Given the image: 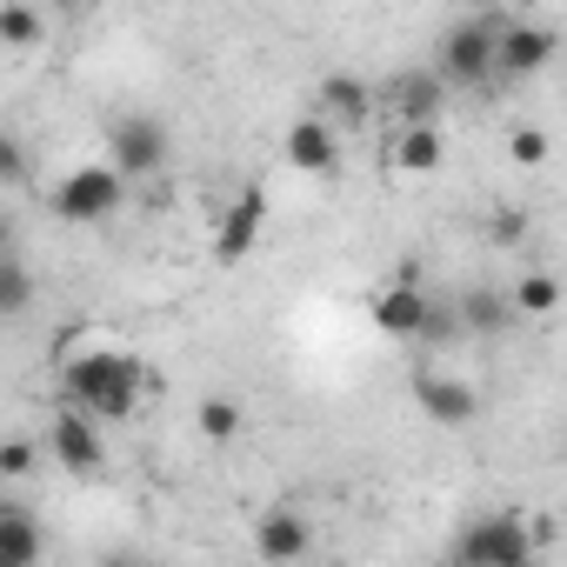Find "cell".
<instances>
[{"label":"cell","instance_id":"1","mask_svg":"<svg viewBox=\"0 0 567 567\" xmlns=\"http://www.w3.org/2000/svg\"><path fill=\"white\" fill-rule=\"evenodd\" d=\"M147 394H161V381L127 348H87V354L61 361V401L87 408L94 421H134Z\"/></svg>","mask_w":567,"mask_h":567},{"label":"cell","instance_id":"2","mask_svg":"<svg viewBox=\"0 0 567 567\" xmlns=\"http://www.w3.org/2000/svg\"><path fill=\"white\" fill-rule=\"evenodd\" d=\"M501 28H507V14H461L441 34V81L474 87V94H507L501 87Z\"/></svg>","mask_w":567,"mask_h":567},{"label":"cell","instance_id":"3","mask_svg":"<svg viewBox=\"0 0 567 567\" xmlns=\"http://www.w3.org/2000/svg\"><path fill=\"white\" fill-rule=\"evenodd\" d=\"M447 554L461 567H520V560H534V527L520 514H474Z\"/></svg>","mask_w":567,"mask_h":567},{"label":"cell","instance_id":"4","mask_svg":"<svg viewBox=\"0 0 567 567\" xmlns=\"http://www.w3.org/2000/svg\"><path fill=\"white\" fill-rule=\"evenodd\" d=\"M121 194H127V174L114 161H87V167H74V174L54 181V214L68 227H94V220H107L121 207Z\"/></svg>","mask_w":567,"mask_h":567},{"label":"cell","instance_id":"5","mask_svg":"<svg viewBox=\"0 0 567 567\" xmlns=\"http://www.w3.org/2000/svg\"><path fill=\"white\" fill-rule=\"evenodd\" d=\"M260 234H267V187H260V181H247V187L214 214V234H207L214 267H240V260L260 247Z\"/></svg>","mask_w":567,"mask_h":567},{"label":"cell","instance_id":"6","mask_svg":"<svg viewBox=\"0 0 567 567\" xmlns=\"http://www.w3.org/2000/svg\"><path fill=\"white\" fill-rule=\"evenodd\" d=\"M48 461H54L61 474H74V481H94V474L107 467V434H101V421L68 401V408L48 421Z\"/></svg>","mask_w":567,"mask_h":567},{"label":"cell","instance_id":"7","mask_svg":"<svg viewBox=\"0 0 567 567\" xmlns=\"http://www.w3.org/2000/svg\"><path fill=\"white\" fill-rule=\"evenodd\" d=\"M107 161L127 181H154L167 167V121L161 114H114L107 121Z\"/></svg>","mask_w":567,"mask_h":567},{"label":"cell","instance_id":"8","mask_svg":"<svg viewBox=\"0 0 567 567\" xmlns=\"http://www.w3.org/2000/svg\"><path fill=\"white\" fill-rule=\"evenodd\" d=\"M414 408L434 421V427H474L481 421V388L447 374V368H421L414 374Z\"/></svg>","mask_w":567,"mask_h":567},{"label":"cell","instance_id":"9","mask_svg":"<svg viewBox=\"0 0 567 567\" xmlns=\"http://www.w3.org/2000/svg\"><path fill=\"white\" fill-rule=\"evenodd\" d=\"M554 54H560V34H554L547 21H507V28H501V87L547 74Z\"/></svg>","mask_w":567,"mask_h":567},{"label":"cell","instance_id":"10","mask_svg":"<svg viewBox=\"0 0 567 567\" xmlns=\"http://www.w3.org/2000/svg\"><path fill=\"white\" fill-rule=\"evenodd\" d=\"M427 308H434V295L421 288L414 274H401V280H388V288H374V301H368V315H374V328H381L388 341H421Z\"/></svg>","mask_w":567,"mask_h":567},{"label":"cell","instance_id":"11","mask_svg":"<svg viewBox=\"0 0 567 567\" xmlns=\"http://www.w3.org/2000/svg\"><path fill=\"white\" fill-rule=\"evenodd\" d=\"M280 154H288V167H301V174H334L341 167V127L328 114H301L288 134H280Z\"/></svg>","mask_w":567,"mask_h":567},{"label":"cell","instance_id":"12","mask_svg":"<svg viewBox=\"0 0 567 567\" xmlns=\"http://www.w3.org/2000/svg\"><path fill=\"white\" fill-rule=\"evenodd\" d=\"M388 114H394V127H421V121H441V101H447V81H441V68L434 74H421V68H408V74H394L388 81Z\"/></svg>","mask_w":567,"mask_h":567},{"label":"cell","instance_id":"13","mask_svg":"<svg viewBox=\"0 0 567 567\" xmlns=\"http://www.w3.org/2000/svg\"><path fill=\"white\" fill-rule=\"evenodd\" d=\"M254 554H260V560H308V554H315L308 514H295V507H267V514L254 520Z\"/></svg>","mask_w":567,"mask_h":567},{"label":"cell","instance_id":"14","mask_svg":"<svg viewBox=\"0 0 567 567\" xmlns=\"http://www.w3.org/2000/svg\"><path fill=\"white\" fill-rule=\"evenodd\" d=\"M441 161H447L441 121H421V127H394V141H388V167H394L401 181H427V174H441Z\"/></svg>","mask_w":567,"mask_h":567},{"label":"cell","instance_id":"15","mask_svg":"<svg viewBox=\"0 0 567 567\" xmlns=\"http://www.w3.org/2000/svg\"><path fill=\"white\" fill-rule=\"evenodd\" d=\"M315 114H328L341 134H361V127L374 121V87H368L361 74H328V81H321Z\"/></svg>","mask_w":567,"mask_h":567},{"label":"cell","instance_id":"16","mask_svg":"<svg viewBox=\"0 0 567 567\" xmlns=\"http://www.w3.org/2000/svg\"><path fill=\"white\" fill-rule=\"evenodd\" d=\"M48 534L21 501H0V567H41Z\"/></svg>","mask_w":567,"mask_h":567},{"label":"cell","instance_id":"17","mask_svg":"<svg viewBox=\"0 0 567 567\" xmlns=\"http://www.w3.org/2000/svg\"><path fill=\"white\" fill-rule=\"evenodd\" d=\"M461 321H467V341H501V334L520 321V308H514V295L467 288V295H461Z\"/></svg>","mask_w":567,"mask_h":567},{"label":"cell","instance_id":"18","mask_svg":"<svg viewBox=\"0 0 567 567\" xmlns=\"http://www.w3.org/2000/svg\"><path fill=\"white\" fill-rule=\"evenodd\" d=\"M0 41H8L14 54L41 48L48 41V8H34V0H0Z\"/></svg>","mask_w":567,"mask_h":567},{"label":"cell","instance_id":"19","mask_svg":"<svg viewBox=\"0 0 567 567\" xmlns=\"http://www.w3.org/2000/svg\"><path fill=\"white\" fill-rule=\"evenodd\" d=\"M28 308H34V274H28L21 247H8V260H0V315L21 321Z\"/></svg>","mask_w":567,"mask_h":567},{"label":"cell","instance_id":"20","mask_svg":"<svg viewBox=\"0 0 567 567\" xmlns=\"http://www.w3.org/2000/svg\"><path fill=\"white\" fill-rule=\"evenodd\" d=\"M507 295H514L520 321H547V315L560 308V280H554V274H520V280H514Z\"/></svg>","mask_w":567,"mask_h":567},{"label":"cell","instance_id":"21","mask_svg":"<svg viewBox=\"0 0 567 567\" xmlns=\"http://www.w3.org/2000/svg\"><path fill=\"white\" fill-rule=\"evenodd\" d=\"M454 341H467V321H461V301H434V308H427V321H421V341H414V348H427V354H441V348H454Z\"/></svg>","mask_w":567,"mask_h":567},{"label":"cell","instance_id":"22","mask_svg":"<svg viewBox=\"0 0 567 567\" xmlns=\"http://www.w3.org/2000/svg\"><path fill=\"white\" fill-rule=\"evenodd\" d=\"M194 427H200L207 441H234V434H240V401H234V394H207V401L194 408Z\"/></svg>","mask_w":567,"mask_h":567},{"label":"cell","instance_id":"23","mask_svg":"<svg viewBox=\"0 0 567 567\" xmlns=\"http://www.w3.org/2000/svg\"><path fill=\"white\" fill-rule=\"evenodd\" d=\"M41 467V447L28 441V434H8V441H0V481H28Z\"/></svg>","mask_w":567,"mask_h":567},{"label":"cell","instance_id":"24","mask_svg":"<svg viewBox=\"0 0 567 567\" xmlns=\"http://www.w3.org/2000/svg\"><path fill=\"white\" fill-rule=\"evenodd\" d=\"M507 154H514V167H540L547 161V134L540 127H514L507 134Z\"/></svg>","mask_w":567,"mask_h":567},{"label":"cell","instance_id":"25","mask_svg":"<svg viewBox=\"0 0 567 567\" xmlns=\"http://www.w3.org/2000/svg\"><path fill=\"white\" fill-rule=\"evenodd\" d=\"M48 14L54 21H74V14H87V0H48Z\"/></svg>","mask_w":567,"mask_h":567},{"label":"cell","instance_id":"26","mask_svg":"<svg viewBox=\"0 0 567 567\" xmlns=\"http://www.w3.org/2000/svg\"><path fill=\"white\" fill-rule=\"evenodd\" d=\"M494 240H520V214H501L494 220Z\"/></svg>","mask_w":567,"mask_h":567},{"label":"cell","instance_id":"27","mask_svg":"<svg viewBox=\"0 0 567 567\" xmlns=\"http://www.w3.org/2000/svg\"><path fill=\"white\" fill-rule=\"evenodd\" d=\"M507 0H467V14H501Z\"/></svg>","mask_w":567,"mask_h":567}]
</instances>
